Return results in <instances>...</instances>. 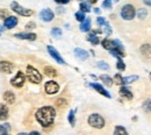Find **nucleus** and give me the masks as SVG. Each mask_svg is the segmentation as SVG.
Returning a JSON list of instances; mask_svg holds the SVG:
<instances>
[{
  "label": "nucleus",
  "instance_id": "obj_1",
  "mask_svg": "<svg viewBox=\"0 0 151 135\" xmlns=\"http://www.w3.org/2000/svg\"><path fill=\"white\" fill-rule=\"evenodd\" d=\"M35 116H36L37 121L43 127H49L54 123V120L56 116V111L51 106H44V107L38 108Z\"/></svg>",
  "mask_w": 151,
  "mask_h": 135
},
{
  "label": "nucleus",
  "instance_id": "obj_2",
  "mask_svg": "<svg viewBox=\"0 0 151 135\" xmlns=\"http://www.w3.org/2000/svg\"><path fill=\"white\" fill-rule=\"evenodd\" d=\"M27 77L29 79V82H32V83H34V84H38V83H41V80H42L41 74L38 72L34 66H32V65H28V66H27Z\"/></svg>",
  "mask_w": 151,
  "mask_h": 135
},
{
  "label": "nucleus",
  "instance_id": "obj_3",
  "mask_svg": "<svg viewBox=\"0 0 151 135\" xmlns=\"http://www.w3.org/2000/svg\"><path fill=\"white\" fill-rule=\"evenodd\" d=\"M136 15V11H135V7L128 4V5H124L122 8H121V17L122 19L124 20H132Z\"/></svg>",
  "mask_w": 151,
  "mask_h": 135
},
{
  "label": "nucleus",
  "instance_id": "obj_4",
  "mask_svg": "<svg viewBox=\"0 0 151 135\" xmlns=\"http://www.w3.org/2000/svg\"><path fill=\"white\" fill-rule=\"evenodd\" d=\"M88 123H90L92 127L100 129V128H102V127L105 126V120H104V118L101 116L95 114L94 113V114H91V116H88Z\"/></svg>",
  "mask_w": 151,
  "mask_h": 135
},
{
  "label": "nucleus",
  "instance_id": "obj_5",
  "mask_svg": "<svg viewBox=\"0 0 151 135\" xmlns=\"http://www.w3.org/2000/svg\"><path fill=\"white\" fill-rule=\"evenodd\" d=\"M11 8H12L15 13H18V14L22 15V17H30V15L33 14V11H32V9H28V8H24V7L20 6L17 1H13V2L11 4Z\"/></svg>",
  "mask_w": 151,
  "mask_h": 135
},
{
  "label": "nucleus",
  "instance_id": "obj_6",
  "mask_svg": "<svg viewBox=\"0 0 151 135\" xmlns=\"http://www.w3.org/2000/svg\"><path fill=\"white\" fill-rule=\"evenodd\" d=\"M24 80H26V76L23 75V72L19 71V72L15 75V77L11 79V84H12L13 86H15V87H22L23 84H24Z\"/></svg>",
  "mask_w": 151,
  "mask_h": 135
},
{
  "label": "nucleus",
  "instance_id": "obj_7",
  "mask_svg": "<svg viewBox=\"0 0 151 135\" xmlns=\"http://www.w3.org/2000/svg\"><path fill=\"white\" fill-rule=\"evenodd\" d=\"M44 89H45V92L48 95H55V93L58 92V90H59V85L57 84L56 82L50 80V82H47L45 83Z\"/></svg>",
  "mask_w": 151,
  "mask_h": 135
},
{
  "label": "nucleus",
  "instance_id": "obj_8",
  "mask_svg": "<svg viewBox=\"0 0 151 135\" xmlns=\"http://www.w3.org/2000/svg\"><path fill=\"white\" fill-rule=\"evenodd\" d=\"M48 51H49V54H50V56L54 58L55 61H56L57 63H59V64H65V61L62 58V56L59 55V53L57 51L56 49L52 47V45H48Z\"/></svg>",
  "mask_w": 151,
  "mask_h": 135
},
{
  "label": "nucleus",
  "instance_id": "obj_9",
  "mask_svg": "<svg viewBox=\"0 0 151 135\" xmlns=\"http://www.w3.org/2000/svg\"><path fill=\"white\" fill-rule=\"evenodd\" d=\"M40 17H41V19L43 20V21L50 22L51 20L54 19V12H52L51 9H49V8H44V9L40 13Z\"/></svg>",
  "mask_w": 151,
  "mask_h": 135
},
{
  "label": "nucleus",
  "instance_id": "obj_10",
  "mask_svg": "<svg viewBox=\"0 0 151 135\" xmlns=\"http://www.w3.org/2000/svg\"><path fill=\"white\" fill-rule=\"evenodd\" d=\"M13 69H14V66H13L12 63H9V62H7V61L0 62V70H1L2 72H5V74H11V72L13 71Z\"/></svg>",
  "mask_w": 151,
  "mask_h": 135
},
{
  "label": "nucleus",
  "instance_id": "obj_11",
  "mask_svg": "<svg viewBox=\"0 0 151 135\" xmlns=\"http://www.w3.org/2000/svg\"><path fill=\"white\" fill-rule=\"evenodd\" d=\"M17 25H18V19H17L15 17H8L7 19L4 21V26H5L6 28H8V29L14 28Z\"/></svg>",
  "mask_w": 151,
  "mask_h": 135
},
{
  "label": "nucleus",
  "instance_id": "obj_12",
  "mask_svg": "<svg viewBox=\"0 0 151 135\" xmlns=\"http://www.w3.org/2000/svg\"><path fill=\"white\" fill-rule=\"evenodd\" d=\"M14 36L20 40H29V41L36 40V34H32V33H18Z\"/></svg>",
  "mask_w": 151,
  "mask_h": 135
},
{
  "label": "nucleus",
  "instance_id": "obj_13",
  "mask_svg": "<svg viewBox=\"0 0 151 135\" xmlns=\"http://www.w3.org/2000/svg\"><path fill=\"white\" fill-rule=\"evenodd\" d=\"M75 55L77 56L78 59H81V61H85L88 58V53L84 49H80V48H76L75 49Z\"/></svg>",
  "mask_w": 151,
  "mask_h": 135
},
{
  "label": "nucleus",
  "instance_id": "obj_14",
  "mask_svg": "<svg viewBox=\"0 0 151 135\" xmlns=\"http://www.w3.org/2000/svg\"><path fill=\"white\" fill-rule=\"evenodd\" d=\"M91 86H92L94 90H96V91H98L100 95H102V96L107 97V98H111V97H112L109 93H108V92H107V91H106V90H105V89H104V87H102V86H101V85H100V84H96V83H91Z\"/></svg>",
  "mask_w": 151,
  "mask_h": 135
},
{
  "label": "nucleus",
  "instance_id": "obj_15",
  "mask_svg": "<svg viewBox=\"0 0 151 135\" xmlns=\"http://www.w3.org/2000/svg\"><path fill=\"white\" fill-rule=\"evenodd\" d=\"M80 30L81 32H88L91 29V19L90 18H86L81 23H80Z\"/></svg>",
  "mask_w": 151,
  "mask_h": 135
},
{
  "label": "nucleus",
  "instance_id": "obj_16",
  "mask_svg": "<svg viewBox=\"0 0 151 135\" xmlns=\"http://www.w3.org/2000/svg\"><path fill=\"white\" fill-rule=\"evenodd\" d=\"M4 100L7 103V104H13L15 101V96L12 91H7L4 93Z\"/></svg>",
  "mask_w": 151,
  "mask_h": 135
},
{
  "label": "nucleus",
  "instance_id": "obj_17",
  "mask_svg": "<svg viewBox=\"0 0 151 135\" xmlns=\"http://www.w3.org/2000/svg\"><path fill=\"white\" fill-rule=\"evenodd\" d=\"M8 118V108L6 105L0 104V120H6Z\"/></svg>",
  "mask_w": 151,
  "mask_h": 135
},
{
  "label": "nucleus",
  "instance_id": "obj_18",
  "mask_svg": "<svg viewBox=\"0 0 151 135\" xmlns=\"http://www.w3.org/2000/svg\"><path fill=\"white\" fill-rule=\"evenodd\" d=\"M120 95L122 97H124V98H127V99H129V100L132 99V93L130 92V90L127 89V87H124V86L120 89Z\"/></svg>",
  "mask_w": 151,
  "mask_h": 135
},
{
  "label": "nucleus",
  "instance_id": "obj_19",
  "mask_svg": "<svg viewBox=\"0 0 151 135\" xmlns=\"http://www.w3.org/2000/svg\"><path fill=\"white\" fill-rule=\"evenodd\" d=\"M101 44H102V47H104L105 49H107V50H111V49L114 48V42L111 41L109 39H105L101 42Z\"/></svg>",
  "mask_w": 151,
  "mask_h": 135
},
{
  "label": "nucleus",
  "instance_id": "obj_20",
  "mask_svg": "<svg viewBox=\"0 0 151 135\" xmlns=\"http://www.w3.org/2000/svg\"><path fill=\"white\" fill-rule=\"evenodd\" d=\"M44 74H45L47 76H49V77H56L57 76V71L54 68H51V66L44 68Z\"/></svg>",
  "mask_w": 151,
  "mask_h": 135
},
{
  "label": "nucleus",
  "instance_id": "obj_21",
  "mask_svg": "<svg viewBox=\"0 0 151 135\" xmlns=\"http://www.w3.org/2000/svg\"><path fill=\"white\" fill-rule=\"evenodd\" d=\"M87 41H90L92 44H94V45H96L100 41H99V38L95 35L94 33H91V34H88L87 35Z\"/></svg>",
  "mask_w": 151,
  "mask_h": 135
},
{
  "label": "nucleus",
  "instance_id": "obj_22",
  "mask_svg": "<svg viewBox=\"0 0 151 135\" xmlns=\"http://www.w3.org/2000/svg\"><path fill=\"white\" fill-rule=\"evenodd\" d=\"M141 53H142L143 55H147V56L151 55V45L150 44H143V45L141 47Z\"/></svg>",
  "mask_w": 151,
  "mask_h": 135
},
{
  "label": "nucleus",
  "instance_id": "obj_23",
  "mask_svg": "<svg viewBox=\"0 0 151 135\" xmlns=\"http://www.w3.org/2000/svg\"><path fill=\"white\" fill-rule=\"evenodd\" d=\"M114 135H128V132L126 131L124 127H122V126H117V127H115Z\"/></svg>",
  "mask_w": 151,
  "mask_h": 135
},
{
  "label": "nucleus",
  "instance_id": "obj_24",
  "mask_svg": "<svg viewBox=\"0 0 151 135\" xmlns=\"http://www.w3.org/2000/svg\"><path fill=\"white\" fill-rule=\"evenodd\" d=\"M100 79H101L107 86H112V85H113V79L109 77V76H107V75H101V76H100Z\"/></svg>",
  "mask_w": 151,
  "mask_h": 135
},
{
  "label": "nucleus",
  "instance_id": "obj_25",
  "mask_svg": "<svg viewBox=\"0 0 151 135\" xmlns=\"http://www.w3.org/2000/svg\"><path fill=\"white\" fill-rule=\"evenodd\" d=\"M80 11L85 12H90L91 11V2H80Z\"/></svg>",
  "mask_w": 151,
  "mask_h": 135
},
{
  "label": "nucleus",
  "instance_id": "obj_26",
  "mask_svg": "<svg viewBox=\"0 0 151 135\" xmlns=\"http://www.w3.org/2000/svg\"><path fill=\"white\" fill-rule=\"evenodd\" d=\"M142 107H143V110H144L145 112H149V113H151V100H150V99L145 100V101L143 103Z\"/></svg>",
  "mask_w": 151,
  "mask_h": 135
},
{
  "label": "nucleus",
  "instance_id": "obj_27",
  "mask_svg": "<svg viewBox=\"0 0 151 135\" xmlns=\"http://www.w3.org/2000/svg\"><path fill=\"white\" fill-rule=\"evenodd\" d=\"M96 65H98V68L101 69V70H108V69H109V65H108L106 62H104V61H99V62L96 63Z\"/></svg>",
  "mask_w": 151,
  "mask_h": 135
},
{
  "label": "nucleus",
  "instance_id": "obj_28",
  "mask_svg": "<svg viewBox=\"0 0 151 135\" xmlns=\"http://www.w3.org/2000/svg\"><path fill=\"white\" fill-rule=\"evenodd\" d=\"M76 19L78 20V21H80V22H83L84 20L86 19V17H85V13H84L83 11H79V12H77V13H76Z\"/></svg>",
  "mask_w": 151,
  "mask_h": 135
},
{
  "label": "nucleus",
  "instance_id": "obj_29",
  "mask_svg": "<svg viewBox=\"0 0 151 135\" xmlns=\"http://www.w3.org/2000/svg\"><path fill=\"white\" fill-rule=\"evenodd\" d=\"M147 14H148V12H147V9H144V8H139V9L137 11V17H138L139 19H144V18L147 17Z\"/></svg>",
  "mask_w": 151,
  "mask_h": 135
},
{
  "label": "nucleus",
  "instance_id": "obj_30",
  "mask_svg": "<svg viewBox=\"0 0 151 135\" xmlns=\"http://www.w3.org/2000/svg\"><path fill=\"white\" fill-rule=\"evenodd\" d=\"M138 77L137 76H130V77H123V85L124 84H130L134 80H137Z\"/></svg>",
  "mask_w": 151,
  "mask_h": 135
},
{
  "label": "nucleus",
  "instance_id": "obj_31",
  "mask_svg": "<svg viewBox=\"0 0 151 135\" xmlns=\"http://www.w3.org/2000/svg\"><path fill=\"white\" fill-rule=\"evenodd\" d=\"M56 105L58 106V107H65V106L68 105V101H66V99L60 98V99H57Z\"/></svg>",
  "mask_w": 151,
  "mask_h": 135
},
{
  "label": "nucleus",
  "instance_id": "obj_32",
  "mask_svg": "<svg viewBox=\"0 0 151 135\" xmlns=\"http://www.w3.org/2000/svg\"><path fill=\"white\" fill-rule=\"evenodd\" d=\"M114 80L117 85H123V77L120 75V74H116L115 77H114Z\"/></svg>",
  "mask_w": 151,
  "mask_h": 135
},
{
  "label": "nucleus",
  "instance_id": "obj_33",
  "mask_svg": "<svg viewBox=\"0 0 151 135\" xmlns=\"http://www.w3.org/2000/svg\"><path fill=\"white\" fill-rule=\"evenodd\" d=\"M116 68H117L119 70H121V71H123V70L126 69V65H124V63L122 62V59H121V58H117V63H116Z\"/></svg>",
  "mask_w": 151,
  "mask_h": 135
},
{
  "label": "nucleus",
  "instance_id": "obj_34",
  "mask_svg": "<svg viewBox=\"0 0 151 135\" xmlns=\"http://www.w3.org/2000/svg\"><path fill=\"white\" fill-rule=\"evenodd\" d=\"M69 121H70V125H71V126H75V123H76L75 111H70V113H69Z\"/></svg>",
  "mask_w": 151,
  "mask_h": 135
},
{
  "label": "nucleus",
  "instance_id": "obj_35",
  "mask_svg": "<svg viewBox=\"0 0 151 135\" xmlns=\"http://www.w3.org/2000/svg\"><path fill=\"white\" fill-rule=\"evenodd\" d=\"M51 35H52L54 38H59V36L62 35V30H60L59 28H52V30H51Z\"/></svg>",
  "mask_w": 151,
  "mask_h": 135
},
{
  "label": "nucleus",
  "instance_id": "obj_36",
  "mask_svg": "<svg viewBox=\"0 0 151 135\" xmlns=\"http://www.w3.org/2000/svg\"><path fill=\"white\" fill-rule=\"evenodd\" d=\"M105 27H106V28H105V33H106V35H107V36H109V35L112 34V28H111L109 23H108V22H106V23H105Z\"/></svg>",
  "mask_w": 151,
  "mask_h": 135
},
{
  "label": "nucleus",
  "instance_id": "obj_37",
  "mask_svg": "<svg viewBox=\"0 0 151 135\" xmlns=\"http://www.w3.org/2000/svg\"><path fill=\"white\" fill-rule=\"evenodd\" d=\"M102 7L111 9V8H112V0H105V1L102 2Z\"/></svg>",
  "mask_w": 151,
  "mask_h": 135
},
{
  "label": "nucleus",
  "instance_id": "obj_38",
  "mask_svg": "<svg viewBox=\"0 0 151 135\" xmlns=\"http://www.w3.org/2000/svg\"><path fill=\"white\" fill-rule=\"evenodd\" d=\"M96 23H98L99 26H105L106 20H105V18H102V17H99V18L96 19Z\"/></svg>",
  "mask_w": 151,
  "mask_h": 135
},
{
  "label": "nucleus",
  "instance_id": "obj_39",
  "mask_svg": "<svg viewBox=\"0 0 151 135\" xmlns=\"http://www.w3.org/2000/svg\"><path fill=\"white\" fill-rule=\"evenodd\" d=\"M0 135H8L7 134V129L1 125H0Z\"/></svg>",
  "mask_w": 151,
  "mask_h": 135
},
{
  "label": "nucleus",
  "instance_id": "obj_40",
  "mask_svg": "<svg viewBox=\"0 0 151 135\" xmlns=\"http://www.w3.org/2000/svg\"><path fill=\"white\" fill-rule=\"evenodd\" d=\"M35 27H36L35 22H29V23H27V26H26L27 29H33V28H35Z\"/></svg>",
  "mask_w": 151,
  "mask_h": 135
},
{
  "label": "nucleus",
  "instance_id": "obj_41",
  "mask_svg": "<svg viewBox=\"0 0 151 135\" xmlns=\"http://www.w3.org/2000/svg\"><path fill=\"white\" fill-rule=\"evenodd\" d=\"M57 4H69L70 0H55Z\"/></svg>",
  "mask_w": 151,
  "mask_h": 135
},
{
  "label": "nucleus",
  "instance_id": "obj_42",
  "mask_svg": "<svg viewBox=\"0 0 151 135\" xmlns=\"http://www.w3.org/2000/svg\"><path fill=\"white\" fill-rule=\"evenodd\" d=\"M143 2L145 5H148V6H151V0H143Z\"/></svg>",
  "mask_w": 151,
  "mask_h": 135
},
{
  "label": "nucleus",
  "instance_id": "obj_43",
  "mask_svg": "<svg viewBox=\"0 0 151 135\" xmlns=\"http://www.w3.org/2000/svg\"><path fill=\"white\" fill-rule=\"evenodd\" d=\"M94 13L95 14H99V13H100V9H99V8H94Z\"/></svg>",
  "mask_w": 151,
  "mask_h": 135
},
{
  "label": "nucleus",
  "instance_id": "obj_44",
  "mask_svg": "<svg viewBox=\"0 0 151 135\" xmlns=\"http://www.w3.org/2000/svg\"><path fill=\"white\" fill-rule=\"evenodd\" d=\"M29 135H41V134H40L38 132H32V133H30Z\"/></svg>",
  "mask_w": 151,
  "mask_h": 135
},
{
  "label": "nucleus",
  "instance_id": "obj_45",
  "mask_svg": "<svg viewBox=\"0 0 151 135\" xmlns=\"http://www.w3.org/2000/svg\"><path fill=\"white\" fill-rule=\"evenodd\" d=\"M96 1H98V0H90V2H91V4H95Z\"/></svg>",
  "mask_w": 151,
  "mask_h": 135
},
{
  "label": "nucleus",
  "instance_id": "obj_46",
  "mask_svg": "<svg viewBox=\"0 0 151 135\" xmlns=\"http://www.w3.org/2000/svg\"><path fill=\"white\" fill-rule=\"evenodd\" d=\"M18 135H28V134H26V133H19Z\"/></svg>",
  "mask_w": 151,
  "mask_h": 135
},
{
  "label": "nucleus",
  "instance_id": "obj_47",
  "mask_svg": "<svg viewBox=\"0 0 151 135\" xmlns=\"http://www.w3.org/2000/svg\"><path fill=\"white\" fill-rule=\"evenodd\" d=\"M114 1H116V2H117V1H120V0H114Z\"/></svg>",
  "mask_w": 151,
  "mask_h": 135
},
{
  "label": "nucleus",
  "instance_id": "obj_48",
  "mask_svg": "<svg viewBox=\"0 0 151 135\" xmlns=\"http://www.w3.org/2000/svg\"><path fill=\"white\" fill-rule=\"evenodd\" d=\"M1 30H2V28H0V32H1Z\"/></svg>",
  "mask_w": 151,
  "mask_h": 135
},
{
  "label": "nucleus",
  "instance_id": "obj_49",
  "mask_svg": "<svg viewBox=\"0 0 151 135\" xmlns=\"http://www.w3.org/2000/svg\"><path fill=\"white\" fill-rule=\"evenodd\" d=\"M150 75H151V74H150ZM150 77H151V76H150Z\"/></svg>",
  "mask_w": 151,
  "mask_h": 135
}]
</instances>
